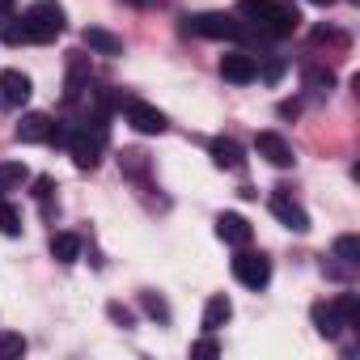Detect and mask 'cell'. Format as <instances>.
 Segmentation results:
<instances>
[{
    "label": "cell",
    "mask_w": 360,
    "mask_h": 360,
    "mask_svg": "<svg viewBox=\"0 0 360 360\" xmlns=\"http://www.w3.org/2000/svg\"><path fill=\"white\" fill-rule=\"evenodd\" d=\"M217 238H221L225 246L242 250V246H250L255 229H250V221H246V217H238V212H221V217H217Z\"/></svg>",
    "instance_id": "cell-12"
},
{
    "label": "cell",
    "mask_w": 360,
    "mask_h": 360,
    "mask_svg": "<svg viewBox=\"0 0 360 360\" xmlns=\"http://www.w3.org/2000/svg\"><path fill=\"white\" fill-rule=\"evenodd\" d=\"M13 9H18V0H0V22L13 18Z\"/></svg>",
    "instance_id": "cell-33"
},
{
    "label": "cell",
    "mask_w": 360,
    "mask_h": 360,
    "mask_svg": "<svg viewBox=\"0 0 360 360\" xmlns=\"http://www.w3.org/2000/svg\"><path fill=\"white\" fill-rule=\"evenodd\" d=\"M81 43H85L94 56H123V39L110 34V30H102V26H85Z\"/></svg>",
    "instance_id": "cell-14"
},
{
    "label": "cell",
    "mask_w": 360,
    "mask_h": 360,
    "mask_svg": "<svg viewBox=\"0 0 360 360\" xmlns=\"http://www.w3.org/2000/svg\"><path fill=\"white\" fill-rule=\"evenodd\" d=\"M309 318H314V330H318L322 339H335V335L343 330V322H339V314H335V305H326V301H318V305L309 309Z\"/></svg>",
    "instance_id": "cell-17"
},
{
    "label": "cell",
    "mask_w": 360,
    "mask_h": 360,
    "mask_svg": "<svg viewBox=\"0 0 360 360\" xmlns=\"http://www.w3.org/2000/svg\"><path fill=\"white\" fill-rule=\"evenodd\" d=\"M263 34H271V39H288V34H297L301 30V13H297V5H288V0H271V9L255 22Z\"/></svg>",
    "instance_id": "cell-6"
},
{
    "label": "cell",
    "mask_w": 360,
    "mask_h": 360,
    "mask_svg": "<svg viewBox=\"0 0 360 360\" xmlns=\"http://www.w3.org/2000/svg\"><path fill=\"white\" fill-rule=\"evenodd\" d=\"M280 115H284V119H297V115H301V106H297V102H284V106H280Z\"/></svg>",
    "instance_id": "cell-34"
},
{
    "label": "cell",
    "mask_w": 360,
    "mask_h": 360,
    "mask_svg": "<svg viewBox=\"0 0 360 360\" xmlns=\"http://www.w3.org/2000/svg\"><path fill=\"white\" fill-rule=\"evenodd\" d=\"M30 183V169L22 161H0V191H22Z\"/></svg>",
    "instance_id": "cell-18"
},
{
    "label": "cell",
    "mask_w": 360,
    "mask_h": 360,
    "mask_svg": "<svg viewBox=\"0 0 360 360\" xmlns=\"http://www.w3.org/2000/svg\"><path fill=\"white\" fill-rule=\"evenodd\" d=\"M267 208H271V217H276L284 229H292V233H309V212L292 200V191H288V187H276V191H271V200H267Z\"/></svg>",
    "instance_id": "cell-5"
},
{
    "label": "cell",
    "mask_w": 360,
    "mask_h": 360,
    "mask_svg": "<svg viewBox=\"0 0 360 360\" xmlns=\"http://www.w3.org/2000/svg\"><path fill=\"white\" fill-rule=\"evenodd\" d=\"M330 305H335V314H339L343 326H356V322H360V297H356V292H339Z\"/></svg>",
    "instance_id": "cell-20"
},
{
    "label": "cell",
    "mask_w": 360,
    "mask_h": 360,
    "mask_svg": "<svg viewBox=\"0 0 360 360\" xmlns=\"http://www.w3.org/2000/svg\"><path fill=\"white\" fill-rule=\"evenodd\" d=\"M64 148L72 153V165H77V169H94V165L102 161V148H106V127H98V123H81V127L68 131Z\"/></svg>",
    "instance_id": "cell-2"
},
{
    "label": "cell",
    "mask_w": 360,
    "mask_h": 360,
    "mask_svg": "<svg viewBox=\"0 0 360 360\" xmlns=\"http://www.w3.org/2000/svg\"><path fill=\"white\" fill-rule=\"evenodd\" d=\"M221 77L233 81V85H250L259 77V60L246 56V51H225L221 56Z\"/></svg>",
    "instance_id": "cell-10"
},
{
    "label": "cell",
    "mask_w": 360,
    "mask_h": 360,
    "mask_svg": "<svg viewBox=\"0 0 360 360\" xmlns=\"http://www.w3.org/2000/svg\"><path fill=\"white\" fill-rule=\"evenodd\" d=\"M255 148H259V157L271 161L276 169H288V165L297 161V157H292V144H288L280 131H259V136H255Z\"/></svg>",
    "instance_id": "cell-9"
},
{
    "label": "cell",
    "mask_w": 360,
    "mask_h": 360,
    "mask_svg": "<svg viewBox=\"0 0 360 360\" xmlns=\"http://www.w3.org/2000/svg\"><path fill=\"white\" fill-rule=\"evenodd\" d=\"M233 280L238 284H246V288H267L271 284V259L263 255V250H238V259H233Z\"/></svg>",
    "instance_id": "cell-4"
},
{
    "label": "cell",
    "mask_w": 360,
    "mask_h": 360,
    "mask_svg": "<svg viewBox=\"0 0 360 360\" xmlns=\"http://www.w3.org/2000/svg\"><path fill=\"white\" fill-rule=\"evenodd\" d=\"M30 94H34V85H30V77L22 68H5V72H0V106H5V110H22L30 102Z\"/></svg>",
    "instance_id": "cell-8"
},
{
    "label": "cell",
    "mask_w": 360,
    "mask_h": 360,
    "mask_svg": "<svg viewBox=\"0 0 360 360\" xmlns=\"http://www.w3.org/2000/svg\"><path fill=\"white\" fill-rule=\"evenodd\" d=\"M208 153H212V161H217L221 169H242V165H246V153H242V144H238L233 136H217Z\"/></svg>",
    "instance_id": "cell-15"
},
{
    "label": "cell",
    "mask_w": 360,
    "mask_h": 360,
    "mask_svg": "<svg viewBox=\"0 0 360 360\" xmlns=\"http://www.w3.org/2000/svg\"><path fill=\"white\" fill-rule=\"evenodd\" d=\"M284 68H288V64L276 56V60H267V64L259 68V77H263V81H280V77H284Z\"/></svg>",
    "instance_id": "cell-31"
},
{
    "label": "cell",
    "mask_w": 360,
    "mask_h": 360,
    "mask_svg": "<svg viewBox=\"0 0 360 360\" xmlns=\"http://www.w3.org/2000/svg\"><path fill=\"white\" fill-rule=\"evenodd\" d=\"M89 89V56L72 51L68 56V77H64V102H77Z\"/></svg>",
    "instance_id": "cell-13"
},
{
    "label": "cell",
    "mask_w": 360,
    "mask_h": 360,
    "mask_svg": "<svg viewBox=\"0 0 360 360\" xmlns=\"http://www.w3.org/2000/svg\"><path fill=\"white\" fill-rule=\"evenodd\" d=\"M26 352V339L18 330H0V360H18Z\"/></svg>",
    "instance_id": "cell-22"
},
{
    "label": "cell",
    "mask_w": 360,
    "mask_h": 360,
    "mask_svg": "<svg viewBox=\"0 0 360 360\" xmlns=\"http://www.w3.org/2000/svg\"><path fill=\"white\" fill-rule=\"evenodd\" d=\"M267 9H271V0H242V13H246L250 22H259Z\"/></svg>",
    "instance_id": "cell-30"
},
{
    "label": "cell",
    "mask_w": 360,
    "mask_h": 360,
    "mask_svg": "<svg viewBox=\"0 0 360 360\" xmlns=\"http://www.w3.org/2000/svg\"><path fill=\"white\" fill-rule=\"evenodd\" d=\"M123 119L140 131V136H161L165 127H169V119L157 110V106H148V102H140V98H127L123 102Z\"/></svg>",
    "instance_id": "cell-7"
},
{
    "label": "cell",
    "mask_w": 360,
    "mask_h": 360,
    "mask_svg": "<svg viewBox=\"0 0 360 360\" xmlns=\"http://www.w3.org/2000/svg\"><path fill=\"white\" fill-rule=\"evenodd\" d=\"M335 259H339V263H347V267H356V263H360V238H356V233L335 238Z\"/></svg>",
    "instance_id": "cell-21"
},
{
    "label": "cell",
    "mask_w": 360,
    "mask_h": 360,
    "mask_svg": "<svg viewBox=\"0 0 360 360\" xmlns=\"http://www.w3.org/2000/svg\"><path fill=\"white\" fill-rule=\"evenodd\" d=\"M51 195H56V178H51V174H43V178H34V200L43 204V212L51 208Z\"/></svg>",
    "instance_id": "cell-27"
},
{
    "label": "cell",
    "mask_w": 360,
    "mask_h": 360,
    "mask_svg": "<svg viewBox=\"0 0 360 360\" xmlns=\"http://www.w3.org/2000/svg\"><path fill=\"white\" fill-rule=\"evenodd\" d=\"M51 136H56V119L51 115H43V110L22 115V123H18V140L22 144H51Z\"/></svg>",
    "instance_id": "cell-11"
},
{
    "label": "cell",
    "mask_w": 360,
    "mask_h": 360,
    "mask_svg": "<svg viewBox=\"0 0 360 360\" xmlns=\"http://www.w3.org/2000/svg\"><path fill=\"white\" fill-rule=\"evenodd\" d=\"M229 318H233V301H229L225 292L208 297V305H204V330H208V335H217Z\"/></svg>",
    "instance_id": "cell-16"
},
{
    "label": "cell",
    "mask_w": 360,
    "mask_h": 360,
    "mask_svg": "<svg viewBox=\"0 0 360 360\" xmlns=\"http://www.w3.org/2000/svg\"><path fill=\"white\" fill-rule=\"evenodd\" d=\"M187 26V34H200V39H229V43H238V39H246V26L242 22H233L229 13H195V18H183Z\"/></svg>",
    "instance_id": "cell-3"
},
{
    "label": "cell",
    "mask_w": 360,
    "mask_h": 360,
    "mask_svg": "<svg viewBox=\"0 0 360 360\" xmlns=\"http://www.w3.org/2000/svg\"><path fill=\"white\" fill-rule=\"evenodd\" d=\"M305 85L322 94V89H330V85H335V72H330V68H305Z\"/></svg>",
    "instance_id": "cell-26"
},
{
    "label": "cell",
    "mask_w": 360,
    "mask_h": 360,
    "mask_svg": "<svg viewBox=\"0 0 360 360\" xmlns=\"http://www.w3.org/2000/svg\"><path fill=\"white\" fill-rule=\"evenodd\" d=\"M0 39H5L9 47H22V43H30V30H26V22H5Z\"/></svg>",
    "instance_id": "cell-25"
},
{
    "label": "cell",
    "mask_w": 360,
    "mask_h": 360,
    "mask_svg": "<svg viewBox=\"0 0 360 360\" xmlns=\"http://www.w3.org/2000/svg\"><path fill=\"white\" fill-rule=\"evenodd\" d=\"M140 305H144V309H148V314H153L157 322H169V305H165L161 297H153V292H144V297H140Z\"/></svg>",
    "instance_id": "cell-28"
},
{
    "label": "cell",
    "mask_w": 360,
    "mask_h": 360,
    "mask_svg": "<svg viewBox=\"0 0 360 360\" xmlns=\"http://www.w3.org/2000/svg\"><path fill=\"white\" fill-rule=\"evenodd\" d=\"M119 165L131 174V178H144L148 174V157L140 153V148H123V157H119Z\"/></svg>",
    "instance_id": "cell-23"
},
{
    "label": "cell",
    "mask_w": 360,
    "mask_h": 360,
    "mask_svg": "<svg viewBox=\"0 0 360 360\" xmlns=\"http://www.w3.org/2000/svg\"><path fill=\"white\" fill-rule=\"evenodd\" d=\"M191 356H221V343H217L212 335H204V339L191 343Z\"/></svg>",
    "instance_id": "cell-29"
},
{
    "label": "cell",
    "mask_w": 360,
    "mask_h": 360,
    "mask_svg": "<svg viewBox=\"0 0 360 360\" xmlns=\"http://www.w3.org/2000/svg\"><path fill=\"white\" fill-rule=\"evenodd\" d=\"M22 22L30 30V43H56L64 34V26H68V13H64L60 0H34V5L22 13Z\"/></svg>",
    "instance_id": "cell-1"
},
{
    "label": "cell",
    "mask_w": 360,
    "mask_h": 360,
    "mask_svg": "<svg viewBox=\"0 0 360 360\" xmlns=\"http://www.w3.org/2000/svg\"><path fill=\"white\" fill-rule=\"evenodd\" d=\"M314 5H335V0H314Z\"/></svg>",
    "instance_id": "cell-35"
},
{
    "label": "cell",
    "mask_w": 360,
    "mask_h": 360,
    "mask_svg": "<svg viewBox=\"0 0 360 360\" xmlns=\"http://www.w3.org/2000/svg\"><path fill=\"white\" fill-rule=\"evenodd\" d=\"M110 318L123 322V326H131V309H123V305H110Z\"/></svg>",
    "instance_id": "cell-32"
},
{
    "label": "cell",
    "mask_w": 360,
    "mask_h": 360,
    "mask_svg": "<svg viewBox=\"0 0 360 360\" xmlns=\"http://www.w3.org/2000/svg\"><path fill=\"white\" fill-rule=\"evenodd\" d=\"M51 259L56 263H77L81 259V238L77 233H56L51 238Z\"/></svg>",
    "instance_id": "cell-19"
},
{
    "label": "cell",
    "mask_w": 360,
    "mask_h": 360,
    "mask_svg": "<svg viewBox=\"0 0 360 360\" xmlns=\"http://www.w3.org/2000/svg\"><path fill=\"white\" fill-rule=\"evenodd\" d=\"M0 233H5V238H18L22 233V212L13 204H0Z\"/></svg>",
    "instance_id": "cell-24"
}]
</instances>
